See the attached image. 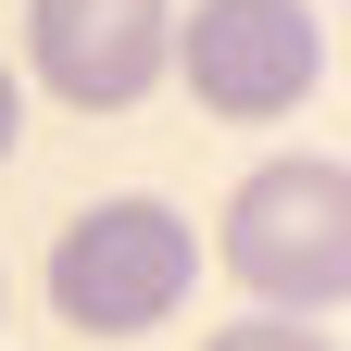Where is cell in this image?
<instances>
[{
	"label": "cell",
	"instance_id": "cell-4",
	"mask_svg": "<svg viewBox=\"0 0 351 351\" xmlns=\"http://www.w3.org/2000/svg\"><path fill=\"white\" fill-rule=\"evenodd\" d=\"M25 63L75 113H138L176 75V0H25Z\"/></svg>",
	"mask_w": 351,
	"mask_h": 351
},
{
	"label": "cell",
	"instance_id": "cell-3",
	"mask_svg": "<svg viewBox=\"0 0 351 351\" xmlns=\"http://www.w3.org/2000/svg\"><path fill=\"white\" fill-rule=\"evenodd\" d=\"M176 75L201 113L276 125L326 88V25L314 0H201V13H176Z\"/></svg>",
	"mask_w": 351,
	"mask_h": 351
},
{
	"label": "cell",
	"instance_id": "cell-1",
	"mask_svg": "<svg viewBox=\"0 0 351 351\" xmlns=\"http://www.w3.org/2000/svg\"><path fill=\"white\" fill-rule=\"evenodd\" d=\"M226 276L263 314H339L351 301V163L326 151H276L226 189Z\"/></svg>",
	"mask_w": 351,
	"mask_h": 351
},
{
	"label": "cell",
	"instance_id": "cell-2",
	"mask_svg": "<svg viewBox=\"0 0 351 351\" xmlns=\"http://www.w3.org/2000/svg\"><path fill=\"white\" fill-rule=\"evenodd\" d=\"M189 276H201V239H189V213L151 201V189L88 201L75 226L51 239V314L75 339H138V326H163L176 301H189Z\"/></svg>",
	"mask_w": 351,
	"mask_h": 351
},
{
	"label": "cell",
	"instance_id": "cell-5",
	"mask_svg": "<svg viewBox=\"0 0 351 351\" xmlns=\"http://www.w3.org/2000/svg\"><path fill=\"white\" fill-rule=\"evenodd\" d=\"M201 351H339V339H326L314 314H251V326H213Z\"/></svg>",
	"mask_w": 351,
	"mask_h": 351
},
{
	"label": "cell",
	"instance_id": "cell-6",
	"mask_svg": "<svg viewBox=\"0 0 351 351\" xmlns=\"http://www.w3.org/2000/svg\"><path fill=\"white\" fill-rule=\"evenodd\" d=\"M13 138H25V88L0 75V163H13Z\"/></svg>",
	"mask_w": 351,
	"mask_h": 351
}]
</instances>
